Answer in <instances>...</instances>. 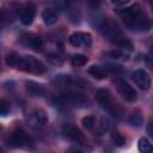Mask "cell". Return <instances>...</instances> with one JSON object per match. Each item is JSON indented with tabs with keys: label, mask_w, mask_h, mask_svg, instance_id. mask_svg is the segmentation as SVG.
<instances>
[{
	"label": "cell",
	"mask_w": 153,
	"mask_h": 153,
	"mask_svg": "<svg viewBox=\"0 0 153 153\" xmlns=\"http://www.w3.org/2000/svg\"><path fill=\"white\" fill-rule=\"evenodd\" d=\"M146 62H147L149 66H153V53L147 54V56H146Z\"/></svg>",
	"instance_id": "cell-26"
},
{
	"label": "cell",
	"mask_w": 153,
	"mask_h": 153,
	"mask_svg": "<svg viewBox=\"0 0 153 153\" xmlns=\"http://www.w3.org/2000/svg\"><path fill=\"white\" fill-rule=\"evenodd\" d=\"M65 100L69 104H72L73 106L76 108H85L88 105V99L84 93L80 92H69L67 94L63 96Z\"/></svg>",
	"instance_id": "cell-8"
},
{
	"label": "cell",
	"mask_w": 153,
	"mask_h": 153,
	"mask_svg": "<svg viewBox=\"0 0 153 153\" xmlns=\"http://www.w3.org/2000/svg\"><path fill=\"white\" fill-rule=\"evenodd\" d=\"M88 74L97 80H103L106 78V71L104 68H102L100 66H96V65H93L88 68Z\"/></svg>",
	"instance_id": "cell-15"
},
{
	"label": "cell",
	"mask_w": 153,
	"mask_h": 153,
	"mask_svg": "<svg viewBox=\"0 0 153 153\" xmlns=\"http://www.w3.org/2000/svg\"><path fill=\"white\" fill-rule=\"evenodd\" d=\"M17 68L23 72H27V73H32V74H42L45 72V67H44L43 62L31 55L22 56Z\"/></svg>",
	"instance_id": "cell-2"
},
{
	"label": "cell",
	"mask_w": 153,
	"mask_h": 153,
	"mask_svg": "<svg viewBox=\"0 0 153 153\" xmlns=\"http://www.w3.org/2000/svg\"><path fill=\"white\" fill-rule=\"evenodd\" d=\"M111 140H112V142H114L116 146H118V147H123V146L126 145V142H127L126 137H124L121 133H118V131H114V133L111 134Z\"/></svg>",
	"instance_id": "cell-19"
},
{
	"label": "cell",
	"mask_w": 153,
	"mask_h": 153,
	"mask_svg": "<svg viewBox=\"0 0 153 153\" xmlns=\"http://www.w3.org/2000/svg\"><path fill=\"white\" fill-rule=\"evenodd\" d=\"M6 143L12 148H32L33 140L23 130L17 129L5 137Z\"/></svg>",
	"instance_id": "cell-1"
},
{
	"label": "cell",
	"mask_w": 153,
	"mask_h": 153,
	"mask_svg": "<svg viewBox=\"0 0 153 153\" xmlns=\"http://www.w3.org/2000/svg\"><path fill=\"white\" fill-rule=\"evenodd\" d=\"M106 55L108 56H110L111 59H123V60H127L128 59V55L124 53V51H122V50H118V49H114V50H110V51H108L106 53Z\"/></svg>",
	"instance_id": "cell-22"
},
{
	"label": "cell",
	"mask_w": 153,
	"mask_h": 153,
	"mask_svg": "<svg viewBox=\"0 0 153 153\" xmlns=\"http://www.w3.org/2000/svg\"><path fill=\"white\" fill-rule=\"evenodd\" d=\"M35 13H36V11H35V6H33L32 4L26 5V6L22 10V13H20V22H22L24 25L29 26V25L33 22Z\"/></svg>",
	"instance_id": "cell-11"
},
{
	"label": "cell",
	"mask_w": 153,
	"mask_h": 153,
	"mask_svg": "<svg viewBox=\"0 0 153 153\" xmlns=\"http://www.w3.org/2000/svg\"><path fill=\"white\" fill-rule=\"evenodd\" d=\"M137 149H139L140 153H153V146L146 137H141L139 140Z\"/></svg>",
	"instance_id": "cell-16"
},
{
	"label": "cell",
	"mask_w": 153,
	"mask_h": 153,
	"mask_svg": "<svg viewBox=\"0 0 153 153\" xmlns=\"http://www.w3.org/2000/svg\"><path fill=\"white\" fill-rule=\"evenodd\" d=\"M109 127H110V122L106 117H102L100 118V122H99V133H105L109 130Z\"/></svg>",
	"instance_id": "cell-25"
},
{
	"label": "cell",
	"mask_w": 153,
	"mask_h": 153,
	"mask_svg": "<svg viewBox=\"0 0 153 153\" xmlns=\"http://www.w3.org/2000/svg\"><path fill=\"white\" fill-rule=\"evenodd\" d=\"M117 90H118L120 94L123 97V99H126L127 102L133 103V102H135L136 98H137V93H136V91L134 90V87H133L129 82H127V81H124V80H121V81L117 84Z\"/></svg>",
	"instance_id": "cell-7"
},
{
	"label": "cell",
	"mask_w": 153,
	"mask_h": 153,
	"mask_svg": "<svg viewBox=\"0 0 153 153\" xmlns=\"http://www.w3.org/2000/svg\"><path fill=\"white\" fill-rule=\"evenodd\" d=\"M129 123L134 127H140L142 124V116L140 111H135L131 114V116L129 117Z\"/></svg>",
	"instance_id": "cell-21"
},
{
	"label": "cell",
	"mask_w": 153,
	"mask_h": 153,
	"mask_svg": "<svg viewBox=\"0 0 153 153\" xmlns=\"http://www.w3.org/2000/svg\"><path fill=\"white\" fill-rule=\"evenodd\" d=\"M62 133L67 139H69V140H72V141H74L76 143H81L82 145V143L86 142V139H85L84 134L81 133V130L73 123L65 124L63 128H62Z\"/></svg>",
	"instance_id": "cell-4"
},
{
	"label": "cell",
	"mask_w": 153,
	"mask_h": 153,
	"mask_svg": "<svg viewBox=\"0 0 153 153\" xmlns=\"http://www.w3.org/2000/svg\"><path fill=\"white\" fill-rule=\"evenodd\" d=\"M131 79L134 84L141 90L147 91L151 87V76L145 69H136L131 74Z\"/></svg>",
	"instance_id": "cell-6"
},
{
	"label": "cell",
	"mask_w": 153,
	"mask_h": 153,
	"mask_svg": "<svg viewBox=\"0 0 153 153\" xmlns=\"http://www.w3.org/2000/svg\"><path fill=\"white\" fill-rule=\"evenodd\" d=\"M29 123L30 126L35 127V128H42L48 123V116L45 114V111L37 109L35 111H32L29 116Z\"/></svg>",
	"instance_id": "cell-10"
},
{
	"label": "cell",
	"mask_w": 153,
	"mask_h": 153,
	"mask_svg": "<svg viewBox=\"0 0 153 153\" xmlns=\"http://www.w3.org/2000/svg\"><path fill=\"white\" fill-rule=\"evenodd\" d=\"M26 38H24L26 41V44L30 45L32 49L35 50H39L43 45V42H42V38L39 36H36V35H25Z\"/></svg>",
	"instance_id": "cell-14"
},
{
	"label": "cell",
	"mask_w": 153,
	"mask_h": 153,
	"mask_svg": "<svg viewBox=\"0 0 153 153\" xmlns=\"http://www.w3.org/2000/svg\"><path fill=\"white\" fill-rule=\"evenodd\" d=\"M48 61L54 66H61L63 63V60L59 55H55V54H49L48 55Z\"/></svg>",
	"instance_id": "cell-23"
},
{
	"label": "cell",
	"mask_w": 153,
	"mask_h": 153,
	"mask_svg": "<svg viewBox=\"0 0 153 153\" xmlns=\"http://www.w3.org/2000/svg\"><path fill=\"white\" fill-rule=\"evenodd\" d=\"M141 13H142V11H141V7L139 4H133L129 7H126L121 11H118V16L121 17L122 22L130 29L135 27L136 20L141 16Z\"/></svg>",
	"instance_id": "cell-3"
},
{
	"label": "cell",
	"mask_w": 153,
	"mask_h": 153,
	"mask_svg": "<svg viewBox=\"0 0 153 153\" xmlns=\"http://www.w3.org/2000/svg\"><path fill=\"white\" fill-rule=\"evenodd\" d=\"M87 61H88L87 56H85V55H82V54H76V55H74V56L72 57L71 63H72L74 67H81V66L86 65Z\"/></svg>",
	"instance_id": "cell-18"
},
{
	"label": "cell",
	"mask_w": 153,
	"mask_h": 153,
	"mask_svg": "<svg viewBox=\"0 0 153 153\" xmlns=\"http://www.w3.org/2000/svg\"><path fill=\"white\" fill-rule=\"evenodd\" d=\"M66 153H84V152H81V151H79V149H69V151H67Z\"/></svg>",
	"instance_id": "cell-29"
},
{
	"label": "cell",
	"mask_w": 153,
	"mask_h": 153,
	"mask_svg": "<svg viewBox=\"0 0 153 153\" xmlns=\"http://www.w3.org/2000/svg\"><path fill=\"white\" fill-rule=\"evenodd\" d=\"M147 133H148V135L153 139V123H149V124L147 126Z\"/></svg>",
	"instance_id": "cell-27"
},
{
	"label": "cell",
	"mask_w": 153,
	"mask_h": 153,
	"mask_svg": "<svg viewBox=\"0 0 153 153\" xmlns=\"http://www.w3.org/2000/svg\"><path fill=\"white\" fill-rule=\"evenodd\" d=\"M81 124H82V127H84L86 130H92L93 127L96 126V120H94L93 116L88 115V116L82 117V120H81Z\"/></svg>",
	"instance_id": "cell-20"
},
{
	"label": "cell",
	"mask_w": 153,
	"mask_h": 153,
	"mask_svg": "<svg viewBox=\"0 0 153 153\" xmlns=\"http://www.w3.org/2000/svg\"><path fill=\"white\" fill-rule=\"evenodd\" d=\"M57 45H59V47H60V48H59V49H60V50H61V51H62V50H63V44H62V43H57Z\"/></svg>",
	"instance_id": "cell-30"
},
{
	"label": "cell",
	"mask_w": 153,
	"mask_h": 153,
	"mask_svg": "<svg viewBox=\"0 0 153 153\" xmlns=\"http://www.w3.org/2000/svg\"><path fill=\"white\" fill-rule=\"evenodd\" d=\"M152 5H153V4H152Z\"/></svg>",
	"instance_id": "cell-31"
},
{
	"label": "cell",
	"mask_w": 153,
	"mask_h": 153,
	"mask_svg": "<svg viewBox=\"0 0 153 153\" xmlns=\"http://www.w3.org/2000/svg\"><path fill=\"white\" fill-rule=\"evenodd\" d=\"M42 19L45 25H54L57 22V12L54 8H45L42 12Z\"/></svg>",
	"instance_id": "cell-13"
},
{
	"label": "cell",
	"mask_w": 153,
	"mask_h": 153,
	"mask_svg": "<svg viewBox=\"0 0 153 153\" xmlns=\"http://www.w3.org/2000/svg\"><path fill=\"white\" fill-rule=\"evenodd\" d=\"M25 87H26V91L33 96V97H42L44 93H45V88L43 85L38 84V82H35V81H26L25 82Z\"/></svg>",
	"instance_id": "cell-12"
},
{
	"label": "cell",
	"mask_w": 153,
	"mask_h": 153,
	"mask_svg": "<svg viewBox=\"0 0 153 153\" xmlns=\"http://www.w3.org/2000/svg\"><path fill=\"white\" fill-rule=\"evenodd\" d=\"M69 43L73 47H84L88 48L92 44V36L88 32L76 31L69 36Z\"/></svg>",
	"instance_id": "cell-5"
},
{
	"label": "cell",
	"mask_w": 153,
	"mask_h": 153,
	"mask_svg": "<svg viewBox=\"0 0 153 153\" xmlns=\"http://www.w3.org/2000/svg\"><path fill=\"white\" fill-rule=\"evenodd\" d=\"M94 98H96V100L98 102L99 105H102L103 108H105L108 110H112L114 106H115L114 103H112V99H111V94H110V92L106 88H98V90H96Z\"/></svg>",
	"instance_id": "cell-9"
},
{
	"label": "cell",
	"mask_w": 153,
	"mask_h": 153,
	"mask_svg": "<svg viewBox=\"0 0 153 153\" xmlns=\"http://www.w3.org/2000/svg\"><path fill=\"white\" fill-rule=\"evenodd\" d=\"M20 57H22V56H19L17 53H11V54H8V55L6 56L5 62H6L7 66L13 67V68H17V67H18V63H19V61H20Z\"/></svg>",
	"instance_id": "cell-17"
},
{
	"label": "cell",
	"mask_w": 153,
	"mask_h": 153,
	"mask_svg": "<svg viewBox=\"0 0 153 153\" xmlns=\"http://www.w3.org/2000/svg\"><path fill=\"white\" fill-rule=\"evenodd\" d=\"M128 1H112V5H116V6H120V5H126Z\"/></svg>",
	"instance_id": "cell-28"
},
{
	"label": "cell",
	"mask_w": 153,
	"mask_h": 153,
	"mask_svg": "<svg viewBox=\"0 0 153 153\" xmlns=\"http://www.w3.org/2000/svg\"><path fill=\"white\" fill-rule=\"evenodd\" d=\"M10 112V103L6 99H1L0 100V114L2 116H6Z\"/></svg>",
	"instance_id": "cell-24"
}]
</instances>
